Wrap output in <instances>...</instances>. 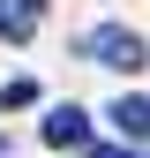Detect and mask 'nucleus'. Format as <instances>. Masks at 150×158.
<instances>
[{"label": "nucleus", "mask_w": 150, "mask_h": 158, "mask_svg": "<svg viewBox=\"0 0 150 158\" xmlns=\"http://www.w3.org/2000/svg\"><path fill=\"white\" fill-rule=\"evenodd\" d=\"M83 53H90V60H105V68H128V75L150 60V45H143V38L128 30V23H98V30L83 38Z\"/></svg>", "instance_id": "f257e3e1"}, {"label": "nucleus", "mask_w": 150, "mask_h": 158, "mask_svg": "<svg viewBox=\"0 0 150 158\" xmlns=\"http://www.w3.org/2000/svg\"><path fill=\"white\" fill-rule=\"evenodd\" d=\"M45 143H53V151H75V143H90V121H83V106H53V113H45Z\"/></svg>", "instance_id": "f03ea898"}, {"label": "nucleus", "mask_w": 150, "mask_h": 158, "mask_svg": "<svg viewBox=\"0 0 150 158\" xmlns=\"http://www.w3.org/2000/svg\"><path fill=\"white\" fill-rule=\"evenodd\" d=\"M38 15H45V0H0V38H8V45L38 38Z\"/></svg>", "instance_id": "7ed1b4c3"}, {"label": "nucleus", "mask_w": 150, "mask_h": 158, "mask_svg": "<svg viewBox=\"0 0 150 158\" xmlns=\"http://www.w3.org/2000/svg\"><path fill=\"white\" fill-rule=\"evenodd\" d=\"M112 128H120L128 143H143V135H150V98H135V90H120V98H112Z\"/></svg>", "instance_id": "20e7f679"}, {"label": "nucleus", "mask_w": 150, "mask_h": 158, "mask_svg": "<svg viewBox=\"0 0 150 158\" xmlns=\"http://www.w3.org/2000/svg\"><path fill=\"white\" fill-rule=\"evenodd\" d=\"M30 98H38V83H30V75H15V83L0 90V106H30Z\"/></svg>", "instance_id": "39448f33"}, {"label": "nucleus", "mask_w": 150, "mask_h": 158, "mask_svg": "<svg viewBox=\"0 0 150 158\" xmlns=\"http://www.w3.org/2000/svg\"><path fill=\"white\" fill-rule=\"evenodd\" d=\"M90 158H135V143H90Z\"/></svg>", "instance_id": "423d86ee"}]
</instances>
